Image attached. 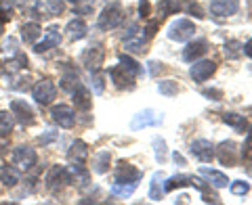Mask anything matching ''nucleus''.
Segmentation results:
<instances>
[{"instance_id": "f257e3e1", "label": "nucleus", "mask_w": 252, "mask_h": 205, "mask_svg": "<svg viewBox=\"0 0 252 205\" xmlns=\"http://www.w3.org/2000/svg\"><path fill=\"white\" fill-rule=\"evenodd\" d=\"M124 19V11H122V4L120 2H109L103 11H101L99 19H97V27L101 31H109L118 27Z\"/></svg>"}, {"instance_id": "f03ea898", "label": "nucleus", "mask_w": 252, "mask_h": 205, "mask_svg": "<svg viewBox=\"0 0 252 205\" xmlns=\"http://www.w3.org/2000/svg\"><path fill=\"white\" fill-rule=\"evenodd\" d=\"M32 99H34L40 107H49V105H53V101L57 99V86H55L51 80L36 82V86L32 88Z\"/></svg>"}, {"instance_id": "7ed1b4c3", "label": "nucleus", "mask_w": 252, "mask_h": 205, "mask_svg": "<svg viewBox=\"0 0 252 205\" xmlns=\"http://www.w3.org/2000/svg\"><path fill=\"white\" fill-rule=\"evenodd\" d=\"M195 34V26L189 19H177L170 23L168 27V38L175 42H189Z\"/></svg>"}, {"instance_id": "20e7f679", "label": "nucleus", "mask_w": 252, "mask_h": 205, "mask_svg": "<svg viewBox=\"0 0 252 205\" xmlns=\"http://www.w3.org/2000/svg\"><path fill=\"white\" fill-rule=\"evenodd\" d=\"M147 40L149 38L145 36V29H141L139 26H130L128 34L124 36V49H126V52H135V54L143 52Z\"/></svg>"}, {"instance_id": "39448f33", "label": "nucleus", "mask_w": 252, "mask_h": 205, "mask_svg": "<svg viewBox=\"0 0 252 205\" xmlns=\"http://www.w3.org/2000/svg\"><path fill=\"white\" fill-rule=\"evenodd\" d=\"M38 161V155L32 147L28 145H19L13 149V165L19 170H32Z\"/></svg>"}, {"instance_id": "423d86ee", "label": "nucleus", "mask_w": 252, "mask_h": 205, "mask_svg": "<svg viewBox=\"0 0 252 205\" xmlns=\"http://www.w3.org/2000/svg\"><path fill=\"white\" fill-rule=\"evenodd\" d=\"M11 113L13 117L17 120L21 126H32L36 122V113H34V109H32L26 101H21V99H15L11 101Z\"/></svg>"}, {"instance_id": "0eeeda50", "label": "nucleus", "mask_w": 252, "mask_h": 205, "mask_svg": "<svg viewBox=\"0 0 252 205\" xmlns=\"http://www.w3.org/2000/svg\"><path fill=\"white\" fill-rule=\"evenodd\" d=\"M65 184H67V170L61 168V165H53L44 176V186L49 188L51 193H57Z\"/></svg>"}, {"instance_id": "6e6552de", "label": "nucleus", "mask_w": 252, "mask_h": 205, "mask_svg": "<svg viewBox=\"0 0 252 205\" xmlns=\"http://www.w3.org/2000/svg\"><path fill=\"white\" fill-rule=\"evenodd\" d=\"M103 59H105V51L101 44H91L89 49H84V52H82V63L86 65L89 72H97V69L103 65Z\"/></svg>"}, {"instance_id": "1a4fd4ad", "label": "nucleus", "mask_w": 252, "mask_h": 205, "mask_svg": "<svg viewBox=\"0 0 252 205\" xmlns=\"http://www.w3.org/2000/svg\"><path fill=\"white\" fill-rule=\"evenodd\" d=\"M217 72V63L215 61H208V59H202V61H193L191 69H189V76H191L193 82H206L208 77Z\"/></svg>"}, {"instance_id": "9d476101", "label": "nucleus", "mask_w": 252, "mask_h": 205, "mask_svg": "<svg viewBox=\"0 0 252 205\" xmlns=\"http://www.w3.org/2000/svg\"><path fill=\"white\" fill-rule=\"evenodd\" d=\"M51 117L53 122L61 126V128H72L76 124V111L67 105H53L51 107Z\"/></svg>"}, {"instance_id": "9b49d317", "label": "nucleus", "mask_w": 252, "mask_h": 205, "mask_svg": "<svg viewBox=\"0 0 252 205\" xmlns=\"http://www.w3.org/2000/svg\"><path fill=\"white\" fill-rule=\"evenodd\" d=\"M215 155L223 165H235L238 163V145L233 140H223L219 147H215Z\"/></svg>"}, {"instance_id": "f8f14e48", "label": "nucleus", "mask_w": 252, "mask_h": 205, "mask_svg": "<svg viewBox=\"0 0 252 205\" xmlns=\"http://www.w3.org/2000/svg\"><path fill=\"white\" fill-rule=\"evenodd\" d=\"M189 151H191V155L195 157V159H200L204 163H208V161L215 159V145H212L210 140H206V138L193 140L191 147H189Z\"/></svg>"}, {"instance_id": "ddd939ff", "label": "nucleus", "mask_w": 252, "mask_h": 205, "mask_svg": "<svg viewBox=\"0 0 252 205\" xmlns=\"http://www.w3.org/2000/svg\"><path fill=\"white\" fill-rule=\"evenodd\" d=\"M240 11V0H210V13L215 17H231Z\"/></svg>"}, {"instance_id": "4468645a", "label": "nucleus", "mask_w": 252, "mask_h": 205, "mask_svg": "<svg viewBox=\"0 0 252 205\" xmlns=\"http://www.w3.org/2000/svg\"><path fill=\"white\" fill-rule=\"evenodd\" d=\"M143 178V172L137 170L135 165L126 163V161H120L116 168V182H137Z\"/></svg>"}, {"instance_id": "2eb2a0df", "label": "nucleus", "mask_w": 252, "mask_h": 205, "mask_svg": "<svg viewBox=\"0 0 252 205\" xmlns=\"http://www.w3.org/2000/svg\"><path fill=\"white\" fill-rule=\"evenodd\" d=\"M162 122H164L162 113L158 115L154 109H145V111H141V113L135 115V120H132L130 128L132 130H141V128H147V126H160Z\"/></svg>"}, {"instance_id": "dca6fc26", "label": "nucleus", "mask_w": 252, "mask_h": 205, "mask_svg": "<svg viewBox=\"0 0 252 205\" xmlns=\"http://www.w3.org/2000/svg\"><path fill=\"white\" fill-rule=\"evenodd\" d=\"M59 42H61V31H59V26H51L49 29L44 31L42 42L34 44V51H36V52H46V51L55 49V46H59Z\"/></svg>"}, {"instance_id": "f3484780", "label": "nucleus", "mask_w": 252, "mask_h": 205, "mask_svg": "<svg viewBox=\"0 0 252 205\" xmlns=\"http://www.w3.org/2000/svg\"><path fill=\"white\" fill-rule=\"evenodd\" d=\"M91 180L89 170L84 168V163H72L67 168V182L76 184V186H86Z\"/></svg>"}, {"instance_id": "a211bd4d", "label": "nucleus", "mask_w": 252, "mask_h": 205, "mask_svg": "<svg viewBox=\"0 0 252 205\" xmlns=\"http://www.w3.org/2000/svg\"><path fill=\"white\" fill-rule=\"evenodd\" d=\"M67 159L72 163H84L89 159V147H86L84 140H74L67 149Z\"/></svg>"}, {"instance_id": "6ab92c4d", "label": "nucleus", "mask_w": 252, "mask_h": 205, "mask_svg": "<svg viewBox=\"0 0 252 205\" xmlns=\"http://www.w3.org/2000/svg\"><path fill=\"white\" fill-rule=\"evenodd\" d=\"M206 51H208V42H206V40L189 42V44H187V49L183 51V61H187V63L198 61L202 54H206Z\"/></svg>"}, {"instance_id": "aec40b11", "label": "nucleus", "mask_w": 252, "mask_h": 205, "mask_svg": "<svg viewBox=\"0 0 252 205\" xmlns=\"http://www.w3.org/2000/svg\"><path fill=\"white\" fill-rule=\"evenodd\" d=\"M109 77H112V82H114L116 88H120V90L132 88V82H135V77H130L120 65H114L112 69H109Z\"/></svg>"}, {"instance_id": "412c9836", "label": "nucleus", "mask_w": 252, "mask_h": 205, "mask_svg": "<svg viewBox=\"0 0 252 205\" xmlns=\"http://www.w3.org/2000/svg\"><path fill=\"white\" fill-rule=\"evenodd\" d=\"M65 34H67L69 40L76 42V40H82V38H86V34H89V27H86V23L82 19H72L65 26Z\"/></svg>"}, {"instance_id": "4be33fe9", "label": "nucleus", "mask_w": 252, "mask_h": 205, "mask_svg": "<svg viewBox=\"0 0 252 205\" xmlns=\"http://www.w3.org/2000/svg\"><path fill=\"white\" fill-rule=\"evenodd\" d=\"M72 99H74V105H76V109H80V111H89V109H91V105H93L91 92L86 90L82 84L78 86V88L72 92Z\"/></svg>"}, {"instance_id": "5701e85b", "label": "nucleus", "mask_w": 252, "mask_h": 205, "mask_svg": "<svg viewBox=\"0 0 252 205\" xmlns=\"http://www.w3.org/2000/svg\"><path fill=\"white\" fill-rule=\"evenodd\" d=\"M164 174L162 172H156L152 176V182H149V199L152 201H162L164 199Z\"/></svg>"}, {"instance_id": "b1692460", "label": "nucleus", "mask_w": 252, "mask_h": 205, "mask_svg": "<svg viewBox=\"0 0 252 205\" xmlns=\"http://www.w3.org/2000/svg\"><path fill=\"white\" fill-rule=\"evenodd\" d=\"M40 34H42V27H40V23H36V21H30V23H23L21 26V38H23V42H28V44H36Z\"/></svg>"}, {"instance_id": "393cba45", "label": "nucleus", "mask_w": 252, "mask_h": 205, "mask_svg": "<svg viewBox=\"0 0 252 205\" xmlns=\"http://www.w3.org/2000/svg\"><path fill=\"white\" fill-rule=\"evenodd\" d=\"M200 174L202 176H206L210 180V184L215 186V188H225L227 182H229V178H227L223 172H219V170H210V168H200Z\"/></svg>"}, {"instance_id": "a878e982", "label": "nucleus", "mask_w": 252, "mask_h": 205, "mask_svg": "<svg viewBox=\"0 0 252 205\" xmlns=\"http://www.w3.org/2000/svg\"><path fill=\"white\" fill-rule=\"evenodd\" d=\"M193 184V176H187V174H177V176H170L168 180H164V191L170 193L175 188L181 186H191Z\"/></svg>"}, {"instance_id": "bb28decb", "label": "nucleus", "mask_w": 252, "mask_h": 205, "mask_svg": "<svg viewBox=\"0 0 252 205\" xmlns=\"http://www.w3.org/2000/svg\"><path fill=\"white\" fill-rule=\"evenodd\" d=\"M19 168H13V165H4L0 168V182L4 186H17L19 184Z\"/></svg>"}, {"instance_id": "cd10ccee", "label": "nucleus", "mask_w": 252, "mask_h": 205, "mask_svg": "<svg viewBox=\"0 0 252 205\" xmlns=\"http://www.w3.org/2000/svg\"><path fill=\"white\" fill-rule=\"evenodd\" d=\"M109 163H112V155H109V151H99L93 157V170L97 172V174H105V172H109Z\"/></svg>"}, {"instance_id": "c85d7f7f", "label": "nucleus", "mask_w": 252, "mask_h": 205, "mask_svg": "<svg viewBox=\"0 0 252 205\" xmlns=\"http://www.w3.org/2000/svg\"><path fill=\"white\" fill-rule=\"evenodd\" d=\"M118 61H120L118 65H120V67H122L124 72L128 74L130 77H137L141 72H143V69H141V65H139V63H137L135 59L130 57V54H120V59H118Z\"/></svg>"}, {"instance_id": "c756f323", "label": "nucleus", "mask_w": 252, "mask_h": 205, "mask_svg": "<svg viewBox=\"0 0 252 205\" xmlns=\"http://www.w3.org/2000/svg\"><path fill=\"white\" fill-rule=\"evenodd\" d=\"M223 122H225L227 126H231L235 132H242V134L246 132V128H248L246 117L240 115V113H223Z\"/></svg>"}, {"instance_id": "7c9ffc66", "label": "nucleus", "mask_w": 252, "mask_h": 205, "mask_svg": "<svg viewBox=\"0 0 252 205\" xmlns=\"http://www.w3.org/2000/svg\"><path fill=\"white\" fill-rule=\"evenodd\" d=\"M181 9H183V4H181V0H160V2H158V11H160V17H168V15H177Z\"/></svg>"}, {"instance_id": "2f4dec72", "label": "nucleus", "mask_w": 252, "mask_h": 205, "mask_svg": "<svg viewBox=\"0 0 252 205\" xmlns=\"http://www.w3.org/2000/svg\"><path fill=\"white\" fill-rule=\"evenodd\" d=\"M80 77H78L76 72H65L61 76V80H59V86H61V90H65V92H74L78 86H80Z\"/></svg>"}, {"instance_id": "473e14b6", "label": "nucleus", "mask_w": 252, "mask_h": 205, "mask_svg": "<svg viewBox=\"0 0 252 205\" xmlns=\"http://www.w3.org/2000/svg\"><path fill=\"white\" fill-rule=\"evenodd\" d=\"M15 128V117L9 111H0V138H9Z\"/></svg>"}, {"instance_id": "72a5a7b5", "label": "nucleus", "mask_w": 252, "mask_h": 205, "mask_svg": "<svg viewBox=\"0 0 252 205\" xmlns=\"http://www.w3.org/2000/svg\"><path fill=\"white\" fill-rule=\"evenodd\" d=\"M137 182H114L112 184V195L114 197H120V199H126L135 193Z\"/></svg>"}, {"instance_id": "f704fd0d", "label": "nucleus", "mask_w": 252, "mask_h": 205, "mask_svg": "<svg viewBox=\"0 0 252 205\" xmlns=\"http://www.w3.org/2000/svg\"><path fill=\"white\" fill-rule=\"evenodd\" d=\"M158 90H160V94H164V97H175L179 92V86L175 80H164V82H158Z\"/></svg>"}, {"instance_id": "c9c22d12", "label": "nucleus", "mask_w": 252, "mask_h": 205, "mask_svg": "<svg viewBox=\"0 0 252 205\" xmlns=\"http://www.w3.org/2000/svg\"><path fill=\"white\" fill-rule=\"evenodd\" d=\"M242 54V44L238 40H229L225 44V57L227 59H238Z\"/></svg>"}, {"instance_id": "e433bc0d", "label": "nucleus", "mask_w": 252, "mask_h": 205, "mask_svg": "<svg viewBox=\"0 0 252 205\" xmlns=\"http://www.w3.org/2000/svg\"><path fill=\"white\" fill-rule=\"evenodd\" d=\"M154 149H156V159L164 163V159H166V143H164V138H154Z\"/></svg>"}, {"instance_id": "4c0bfd02", "label": "nucleus", "mask_w": 252, "mask_h": 205, "mask_svg": "<svg viewBox=\"0 0 252 205\" xmlns=\"http://www.w3.org/2000/svg\"><path fill=\"white\" fill-rule=\"evenodd\" d=\"M91 77H93V90H94V94H103L105 82H103V76L99 74V69H97V72H91Z\"/></svg>"}, {"instance_id": "58836bf2", "label": "nucleus", "mask_w": 252, "mask_h": 205, "mask_svg": "<svg viewBox=\"0 0 252 205\" xmlns=\"http://www.w3.org/2000/svg\"><path fill=\"white\" fill-rule=\"evenodd\" d=\"M13 19V6L9 4V0H2L0 2V23L11 21Z\"/></svg>"}, {"instance_id": "ea45409f", "label": "nucleus", "mask_w": 252, "mask_h": 205, "mask_svg": "<svg viewBox=\"0 0 252 205\" xmlns=\"http://www.w3.org/2000/svg\"><path fill=\"white\" fill-rule=\"evenodd\" d=\"M28 67V57L26 54H17L15 59L9 61V69L11 72H17V69H26Z\"/></svg>"}, {"instance_id": "a19ab883", "label": "nucleus", "mask_w": 252, "mask_h": 205, "mask_svg": "<svg viewBox=\"0 0 252 205\" xmlns=\"http://www.w3.org/2000/svg\"><path fill=\"white\" fill-rule=\"evenodd\" d=\"M229 188L233 195H248L250 193V184L244 182V180H235V182L229 184Z\"/></svg>"}, {"instance_id": "79ce46f5", "label": "nucleus", "mask_w": 252, "mask_h": 205, "mask_svg": "<svg viewBox=\"0 0 252 205\" xmlns=\"http://www.w3.org/2000/svg\"><path fill=\"white\" fill-rule=\"evenodd\" d=\"M46 9L51 15H61L65 11V4H63V0H46Z\"/></svg>"}, {"instance_id": "37998d69", "label": "nucleus", "mask_w": 252, "mask_h": 205, "mask_svg": "<svg viewBox=\"0 0 252 205\" xmlns=\"http://www.w3.org/2000/svg\"><path fill=\"white\" fill-rule=\"evenodd\" d=\"M202 94L206 99H212V101H220V99H223V90H219V88H204Z\"/></svg>"}, {"instance_id": "c03bdc74", "label": "nucleus", "mask_w": 252, "mask_h": 205, "mask_svg": "<svg viewBox=\"0 0 252 205\" xmlns=\"http://www.w3.org/2000/svg\"><path fill=\"white\" fill-rule=\"evenodd\" d=\"M185 9H187V13H191L193 17H198V19H204V11L200 9V4H198V2H193V0H191V2H189V4L185 6Z\"/></svg>"}, {"instance_id": "a18cd8bd", "label": "nucleus", "mask_w": 252, "mask_h": 205, "mask_svg": "<svg viewBox=\"0 0 252 205\" xmlns=\"http://www.w3.org/2000/svg\"><path fill=\"white\" fill-rule=\"evenodd\" d=\"M139 15L143 19H147L149 15H152V4H149V0H139Z\"/></svg>"}, {"instance_id": "49530a36", "label": "nucleus", "mask_w": 252, "mask_h": 205, "mask_svg": "<svg viewBox=\"0 0 252 205\" xmlns=\"http://www.w3.org/2000/svg\"><path fill=\"white\" fill-rule=\"evenodd\" d=\"M162 69H164V65H162V63H158V61H149V74H152L154 77H156L158 74H160Z\"/></svg>"}, {"instance_id": "de8ad7c7", "label": "nucleus", "mask_w": 252, "mask_h": 205, "mask_svg": "<svg viewBox=\"0 0 252 205\" xmlns=\"http://www.w3.org/2000/svg\"><path fill=\"white\" fill-rule=\"evenodd\" d=\"M156 29H158V21H156V19H152V21H149L147 26H145V36H147V38H154Z\"/></svg>"}, {"instance_id": "09e8293b", "label": "nucleus", "mask_w": 252, "mask_h": 205, "mask_svg": "<svg viewBox=\"0 0 252 205\" xmlns=\"http://www.w3.org/2000/svg\"><path fill=\"white\" fill-rule=\"evenodd\" d=\"M252 151V126L246 132V143H244V153H250Z\"/></svg>"}, {"instance_id": "8fccbe9b", "label": "nucleus", "mask_w": 252, "mask_h": 205, "mask_svg": "<svg viewBox=\"0 0 252 205\" xmlns=\"http://www.w3.org/2000/svg\"><path fill=\"white\" fill-rule=\"evenodd\" d=\"M242 52L246 54V57L252 59V40H248V42H244V44H242Z\"/></svg>"}, {"instance_id": "3c124183", "label": "nucleus", "mask_w": 252, "mask_h": 205, "mask_svg": "<svg viewBox=\"0 0 252 205\" xmlns=\"http://www.w3.org/2000/svg\"><path fill=\"white\" fill-rule=\"evenodd\" d=\"M4 147H6V140L2 138V140H0V153H2V151H4Z\"/></svg>"}, {"instance_id": "603ef678", "label": "nucleus", "mask_w": 252, "mask_h": 205, "mask_svg": "<svg viewBox=\"0 0 252 205\" xmlns=\"http://www.w3.org/2000/svg\"><path fill=\"white\" fill-rule=\"evenodd\" d=\"M9 2H15V4H26L28 0H9Z\"/></svg>"}, {"instance_id": "864d4df0", "label": "nucleus", "mask_w": 252, "mask_h": 205, "mask_svg": "<svg viewBox=\"0 0 252 205\" xmlns=\"http://www.w3.org/2000/svg\"><path fill=\"white\" fill-rule=\"evenodd\" d=\"M67 2H72V4H78V2H82V0H67Z\"/></svg>"}, {"instance_id": "5fc2aeb1", "label": "nucleus", "mask_w": 252, "mask_h": 205, "mask_svg": "<svg viewBox=\"0 0 252 205\" xmlns=\"http://www.w3.org/2000/svg\"><path fill=\"white\" fill-rule=\"evenodd\" d=\"M0 34H2V23H0Z\"/></svg>"}, {"instance_id": "6e6d98bb", "label": "nucleus", "mask_w": 252, "mask_h": 205, "mask_svg": "<svg viewBox=\"0 0 252 205\" xmlns=\"http://www.w3.org/2000/svg\"><path fill=\"white\" fill-rule=\"evenodd\" d=\"M248 4H250V9H252V0H248Z\"/></svg>"}, {"instance_id": "4d7b16f0", "label": "nucleus", "mask_w": 252, "mask_h": 205, "mask_svg": "<svg viewBox=\"0 0 252 205\" xmlns=\"http://www.w3.org/2000/svg\"><path fill=\"white\" fill-rule=\"evenodd\" d=\"M0 67H2V63H0Z\"/></svg>"}]
</instances>
